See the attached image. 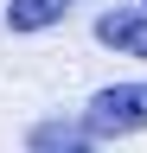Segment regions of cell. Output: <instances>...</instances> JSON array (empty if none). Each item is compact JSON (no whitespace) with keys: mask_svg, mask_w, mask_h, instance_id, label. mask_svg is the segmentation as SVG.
Masks as SVG:
<instances>
[{"mask_svg":"<svg viewBox=\"0 0 147 153\" xmlns=\"http://www.w3.org/2000/svg\"><path fill=\"white\" fill-rule=\"evenodd\" d=\"M141 7H147V0H141Z\"/></svg>","mask_w":147,"mask_h":153,"instance_id":"5","label":"cell"},{"mask_svg":"<svg viewBox=\"0 0 147 153\" xmlns=\"http://www.w3.org/2000/svg\"><path fill=\"white\" fill-rule=\"evenodd\" d=\"M70 7H77V0H7V13H0V19H7V32H51V26H58V19H70Z\"/></svg>","mask_w":147,"mask_h":153,"instance_id":"4","label":"cell"},{"mask_svg":"<svg viewBox=\"0 0 147 153\" xmlns=\"http://www.w3.org/2000/svg\"><path fill=\"white\" fill-rule=\"evenodd\" d=\"M90 32H96L102 51H122V57L147 64V7H109V13H96Z\"/></svg>","mask_w":147,"mask_h":153,"instance_id":"2","label":"cell"},{"mask_svg":"<svg viewBox=\"0 0 147 153\" xmlns=\"http://www.w3.org/2000/svg\"><path fill=\"white\" fill-rule=\"evenodd\" d=\"M26 153H96V140H90V128L70 121V115H45V121H32Z\"/></svg>","mask_w":147,"mask_h":153,"instance_id":"3","label":"cell"},{"mask_svg":"<svg viewBox=\"0 0 147 153\" xmlns=\"http://www.w3.org/2000/svg\"><path fill=\"white\" fill-rule=\"evenodd\" d=\"M77 121L90 128V140H128V134H147V83L134 76V83H102L96 96L83 102Z\"/></svg>","mask_w":147,"mask_h":153,"instance_id":"1","label":"cell"}]
</instances>
